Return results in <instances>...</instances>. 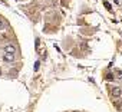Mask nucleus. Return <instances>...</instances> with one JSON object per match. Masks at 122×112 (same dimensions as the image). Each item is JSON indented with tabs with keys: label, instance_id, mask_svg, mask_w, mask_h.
<instances>
[{
	"label": "nucleus",
	"instance_id": "1",
	"mask_svg": "<svg viewBox=\"0 0 122 112\" xmlns=\"http://www.w3.org/2000/svg\"><path fill=\"white\" fill-rule=\"evenodd\" d=\"M111 95H112L113 98H121V96H122V89H121V88H118V86H115V88H112Z\"/></svg>",
	"mask_w": 122,
	"mask_h": 112
},
{
	"label": "nucleus",
	"instance_id": "2",
	"mask_svg": "<svg viewBox=\"0 0 122 112\" xmlns=\"http://www.w3.org/2000/svg\"><path fill=\"white\" fill-rule=\"evenodd\" d=\"M5 52H6V53H9V55H15V53H16V46H15V45H12V43H9V45H6Z\"/></svg>",
	"mask_w": 122,
	"mask_h": 112
},
{
	"label": "nucleus",
	"instance_id": "3",
	"mask_svg": "<svg viewBox=\"0 0 122 112\" xmlns=\"http://www.w3.org/2000/svg\"><path fill=\"white\" fill-rule=\"evenodd\" d=\"M3 61H5V62H13V61H15V55H9V53H6V55L3 56Z\"/></svg>",
	"mask_w": 122,
	"mask_h": 112
},
{
	"label": "nucleus",
	"instance_id": "4",
	"mask_svg": "<svg viewBox=\"0 0 122 112\" xmlns=\"http://www.w3.org/2000/svg\"><path fill=\"white\" fill-rule=\"evenodd\" d=\"M5 27H6V23H5L2 19H0V30H2V29H5Z\"/></svg>",
	"mask_w": 122,
	"mask_h": 112
},
{
	"label": "nucleus",
	"instance_id": "5",
	"mask_svg": "<svg viewBox=\"0 0 122 112\" xmlns=\"http://www.w3.org/2000/svg\"><path fill=\"white\" fill-rule=\"evenodd\" d=\"M116 78L122 81V71H118V72H116Z\"/></svg>",
	"mask_w": 122,
	"mask_h": 112
},
{
	"label": "nucleus",
	"instance_id": "6",
	"mask_svg": "<svg viewBox=\"0 0 122 112\" xmlns=\"http://www.w3.org/2000/svg\"><path fill=\"white\" fill-rule=\"evenodd\" d=\"M106 79H108V81H112V79H113V76H112L111 73H108V75H106Z\"/></svg>",
	"mask_w": 122,
	"mask_h": 112
},
{
	"label": "nucleus",
	"instance_id": "7",
	"mask_svg": "<svg viewBox=\"0 0 122 112\" xmlns=\"http://www.w3.org/2000/svg\"><path fill=\"white\" fill-rule=\"evenodd\" d=\"M103 5H105V7H108V9H111V5H109L108 2H103Z\"/></svg>",
	"mask_w": 122,
	"mask_h": 112
},
{
	"label": "nucleus",
	"instance_id": "8",
	"mask_svg": "<svg viewBox=\"0 0 122 112\" xmlns=\"http://www.w3.org/2000/svg\"><path fill=\"white\" fill-rule=\"evenodd\" d=\"M39 65H40L39 62H36V63H35V71H37V69H39Z\"/></svg>",
	"mask_w": 122,
	"mask_h": 112
},
{
	"label": "nucleus",
	"instance_id": "9",
	"mask_svg": "<svg viewBox=\"0 0 122 112\" xmlns=\"http://www.w3.org/2000/svg\"><path fill=\"white\" fill-rule=\"evenodd\" d=\"M0 75H2V71H0Z\"/></svg>",
	"mask_w": 122,
	"mask_h": 112
}]
</instances>
